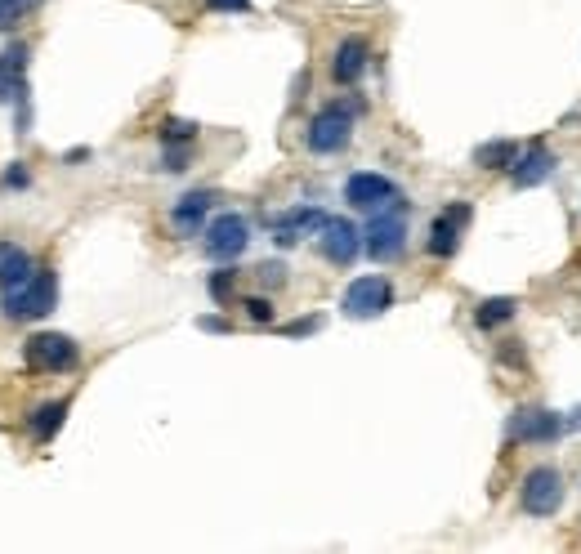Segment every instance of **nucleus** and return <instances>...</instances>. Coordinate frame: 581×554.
Listing matches in <instances>:
<instances>
[{
	"instance_id": "25",
	"label": "nucleus",
	"mask_w": 581,
	"mask_h": 554,
	"mask_svg": "<svg viewBox=\"0 0 581 554\" xmlns=\"http://www.w3.org/2000/svg\"><path fill=\"white\" fill-rule=\"evenodd\" d=\"M318 327H322V318H300V322H287V327H282V336H313Z\"/></svg>"
},
{
	"instance_id": "5",
	"label": "nucleus",
	"mask_w": 581,
	"mask_h": 554,
	"mask_svg": "<svg viewBox=\"0 0 581 554\" xmlns=\"http://www.w3.org/2000/svg\"><path fill=\"white\" fill-rule=\"evenodd\" d=\"M23 358L32 371H72L76 367V345L72 336H59V331H36L32 340L23 345Z\"/></svg>"
},
{
	"instance_id": "11",
	"label": "nucleus",
	"mask_w": 581,
	"mask_h": 554,
	"mask_svg": "<svg viewBox=\"0 0 581 554\" xmlns=\"http://www.w3.org/2000/svg\"><path fill=\"white\" fill-rule=\"evenodd\" d=\"M510 434L523 438V443H550V438L564 434V420L555 412H541V407H528V412H514Z\"/></svg>"
},
{
	"instance_id": "21",
	"label": "nucleus",
	"mask_w": 581,
	"mask_h": 554,
	"mask_svg": "<svg viewBox=\"0 0 581 554\" xmlns=\"http://www.w3.org/2000/svg\"><path fill=\"white\" fill-rule=\"evenodd\" d=\"M161 139H166V143H193L197 126H193V121H166V126H161Z\"/></svg>"
},
{
	"instance_id": "30",
	"label": "nucleus",
	"mask_w": 581,
	"mask_h": 554,
	"mask_svg": "<svg viewBox=\"0 0 581 554\" xmlns=\"http://www.w3.org/2000/svg\"><path fill=\"white\" fill-rule=\"evenodd\" d=\"M197 327H202V331H233L224 318H202V322H197Z\"/></svg>"
},
{
	"instance_id": "4",
	"label": "nucleus",
	"mask_w": 581,
	"mask_h": 554,
	"mask_svg": "<svg viewBox=\"0 0 581 554\" xmlns=\"http://www.w3.org/2000/svg\"><path fill=\"white\" fill-rule=\"evenodd\" d=\"M354 139V108H345V103H331V108H322L318 117L309 121V130H304V143H309V152H340L345 143Z\"/></svg>"
},
{
	"instance_id": "17",
	"label": "nucleus",
	"mask_w": 581,
	"mask_h": 554,
	"mask_svg": "<svg viewBox=\"0 0 581 554\" xmlns=\"http://www.w3.org/2000/svg\"><path fill=\"white\" fill-rule=\"evenodd\" d=\"M63 416H68V398H59V403L36 407V412H32V438H36V443H45V438H54V434H59Z\"/></svg>"
},
{
	"instance_id": "27",
	"label": "nucleus",
	"mask_w": 581,
	"mask_h": 554,
	"mask_svg": "<svg viewBox=\"0 0 581 554\" xmlns=\"http://www.w3.org/2000/svg\"><path fill=\"white\" fill-rule=\"evenodd\" d=\"M211 9H219V14H242V9H251V0H206Z\"/></svg>"
},
{
	"instance_id": "15",
	"label": "nucleus",
	"mask_w": 581,
	"mask_h": 554,
	"mask_svg": "<svg viewBox=\"0 0 581 554\" xmlns=\"http://www.w3.org/2000/svg\"><path fill=\"white\" fill-rule=\"evenodd\" d=\"M215 206V193H184L179 197V206H175V228L184 237H193V233H202V219H206V210Z\"/></svg>"
},
{
	"instance_id": "2",
	"label": "nucleus",
	"mask_w": 581,
	"mask_h": 554,
	"mask_svg": "<svg viewBox=\"0 0 581 554\" xmlns=\"http://www.w3.org/2000/svg\"><path fill=\"white\" fill-rule=\"evenodd\" d=\"M54 300H59V277H54L50 269H36L23 286L5 291L0 309H5V318H14V322H32V318H45V313L54 309Z\"/></svg>"
},
{
	"instance_id": "18",
	"label": "nucleus",
	"mask_w": 581,
	"mask_h": 554,
	"mask_svg": "<svg viewBox=\"0 0 581 554\" xmlns=\"http://www.w3.org/2000/svg\"><path fill=\"white\" fill-rule=\"evenodd\" d=\"M514 313H519V300H510V295H492V300L479 304V313H474V322H479L483 331L501 327V322H510Z\"/></svg>"
},
{
	"instance_id": "14",
	"label": "nucleus",
	"mask_w": 581,
	"mask_h": 554,
	"mask_svg": "<svg viewBox=\"0 0 581 554\" xmlns=\"http://www.w3.org/2000/svg\"><path fill=\"white\" fill-rule=\"evenodd\" d=\"M32 273H36L32 269V255H27L23 246L0 242V291H14V286H23Z\"/></svg>"
},
{
	"instance_id": "16",
	"label": "nucleus",
	"mask_w": 581,
	"mask_h": 554,
	"mask_svg": "<svg viewBox=\"0 0 581 554\" xmlns=\"http://www.w3.org/2000/svg\"><path fill=\"white\" fill-rule=\"evenodd\" d=\"M514 161H519V143L514 139H492L474 148V166L479 170H510Z\"/></svg>"
},
{
	"instance_id": "23",
	"label": "nucleus",
	"mask_w": 581,
	"mask_h": 554,
	"mask_svg": "<svg viewBox=\"0 0 581 554\" xmlns=\"http://www.w3.org/2000/svg\"><path fill=\"white\" fill-rule=\"evenodd\" d=\"M246 313H251V322H260V327H269V322H273V304L260 300V295H255V300H246Z\"/></svg>"
},
{
	"instance_id": "7",
	"label": "nucleus",
	"mask_w": 581,
	"mask_h": 554,
	"mask_svg": "<svg viewBox=\"0 0 581 554\" xmlns=\"http://www.w3.org/2000/svg\"><path fill=\"white\" fill-rule=\"evenodd\" d=\"M206 255H211V260H237V255L246 251V246H251V224H246L242 215H219V219H211V224H206Z\"/></svg>"
},
{
	"instance_id": "13",
	"label": "nucleus",
	"mask_w": 581,
	"mask_h": 554,
	"mask_svg": "<svg viewBox=\"0 0 581 554\" xmlns=\"http://www.w3.org/2000/svg\"><path fill=\"white\" fill-rule=\"evenodd\" d=\"M367 59H371V50H367L363 36H345V41L336 45V59H331V76H336L340 85H354L358 76L367 72Z\"/></svg>"
},
{
	"instance_id": "19",
	"label": "nucleus",
	"mask_w": 581,
	"mask_h": 554,
	"mask_svg": "<svg viewBox=\"0 0 581 554\" xmlns=\"http://www.w3.org/2000/svg\"><path fill=\"white\" fill-rule=\"evenodd\" d=\"M23 99H27L23 68H14V63L0 54V103H23Z\"/></svg>"
},
{
	"instance_id": "22",
	"label": "nucleus",
	"mask_w": 581,
	"mask_h": 554,
	"mask_svg": "<svg viewBox=\"0 0 581 554\" xmlns=\"http://www.w3.org/2000/svg\"><path fill=\"white\" fill-rule=\"evenodd\" d=\"M233 282H237V273H228V269H219L211 277V295H215L219 304H228V295H233Z\"/></svg>"
},
{
	"instance_id": "26",
	"label": "nucleus",
	"mask_w": 581,
	"mask_h": 554,
	"mask_svg": "<svg viewBox=\"0 0 581 554\" xmlns=\"http://www.w3.org/2000/svg\"><path fill=\"white\" fill-rule=\"evenodd\" d=\"M27 184H32V175L23 170V161H14V166L5 170V188H27Z\"/></svg>"
},
{
	"instance_id": "20",
	"label": "nucleus",
	"mask_w": 581,
	"mask_h": 554,
	"mask_svg": "<svg viewBox=\"0 0 581 554\" xmlns=\"http://www.w3.org/2000/svg\"><path fill=\"white\" fill-rule=\"evenodd\" d=\"M32 5H36V0H0V32H9V27H14Z\"/></svg>"
},
{
	"instance_id": "3",
	"label": "nucleus",
	"mask_w": 581,
	"mask_h": 554,
	"mask_svg": "<svg viewBox=\"0 0 581 554\" xmlns=\"http://www.w3.org/2000/svg\"><path fill=\"white\" fill-rule=\"evenodd\" d=\"M519 505L523 514L532 519H550V514L564 505V474L555 465H537V470L523 474V487H519Z\"/></svg>"
},
{
	"instance_id": "8",
	"label": "nucleus",
	"mask_w": 581,
	"mask_h": 554,
	"mask_svg": "<svg viewBox=\"0 0 581 554\" xmlns=\"http://www.w3.org/2000/svg\"><path fill=\"white\" fill-rule=\"evenodd\" d=\"M318 246L336 269H349L363 255V228L349 224V219H327V228L318 233Z\"/></svg>"
},
{
	"instance_id": "9",
	"label": "nucleus",
	"mask_w": 581,
	"mask_h": 554,
	"mask_svg": "<svg viewBox=\"0 0 581 554\" xmlns=\"http://www.w3.org/2000/svg\"><path fill=\"white\" fill-rule=\"evenodd\" d=\"M394 197H398L394 179L371 175V170H358V175H349V184H345V202L358 206V210H380V206L394 202Z\"/></svg>"
},
{
	"instance_id": "6",
	"label": "nucleus",
	"mask_w": 581,
	"mask_h": 554,
	"mask_svg": "<svg viewBox=\"0 0 581 554\" xmlns=\"http://www.w3.org/2000/svg\"><path fill=\"white\" fill-rule=\"evenodd\" d=\"M389 304H394V286H389L385 277H358V282H349L340 309H345V318L367 322V318H380Z\"/></svg>"
},
{
	"instance_id": "29",
	"label": "nucleus",
	"mask_w": 581,
	"mask_h": 554,
	"mask_svg": "<svg viewBox=\"0 0 581 554\" xmlns=\"http://www.w3.org/2000/svg\"><path fill=\"white\" fill-rule=\"evenodd\" d=\"M5 59L14 63V68H27V45H9V50H5Z\"/></svg>"
},
{
	"instance_id": "24",
	"label": "nucleus",
	"mask_w": 581,
	"mask_h": 554,
	"mask_svg": "<svg viewBox=\"0 0 581 554\" xmlns=\"http://www.w3.org/2000/svg\"><path fill=\"white\" fill-rule=\"evenodd\" d=\"M260 282H269V286H282L287 282V264H278V260H269V264H260Z\"/></svg>"
},
{
	"instance_id": "10",
	"label": "nucleus",
	"mask_w": 581,
	"mask_h": 554,
	"mask_svg": "<svg viewBox=\"0 0 581 554\" xmlns=\"http://www.w3.org/2000/svg\"><path fill=\"white\" fill-rule=\"evenodd\" d=\"M470 224V206L465 202H456V206H447L443 215L430 224V255L434 260H452L456 255V246H461V228Z\"/></svg>"
},
{
	"instance_id": "12",
	"label": "nucleus",
	"mask_w": 581,
	"mask_h": 554,
	"mask_svg": "<svg viewBox=\"0 0 581 554\" xmlns=\"http://www.w3.org/2000/svg\"><path fill=\"white\" fill-rule=\"evenodd\" d=\"M555 166H559V161H555V152H550L546 143H532V148L523 152V157L510 166L514 188H537L541 179H550V170H555Z\"/></svg>"
},
{
	"instance_id": "1",
	"label": "nucleus",
	"mask_w": 581,
	"mask_h": 554,
	"mask_svg": "<svg viewBox=\"0 0 581 554\" xmlns=\"http://www.w3.org/2000/svg\"><path fill=\"white\" fill-rule=\"evenodd\" d=\"M403 246H407V202L394 197V202L380 206L376 215H371V224L363 228V251L376 264H389L403 255Z\"/></svg>"
},
{
	"instance_id": "28",
	"label": "nucleus",
	"mask_w": 581,
	"mask_h": 554,
	"mask_svg": "<svg viewBox=\"0 0 581 554\" xmlns=\"http://www.w3.org/2000/svg\"><path fill=\"white\" fill-rule=\"evenodd\" d=\"M188 166V152L184 148H170L166 152V170H184Z\"/></svg>"
}]
</instances>
